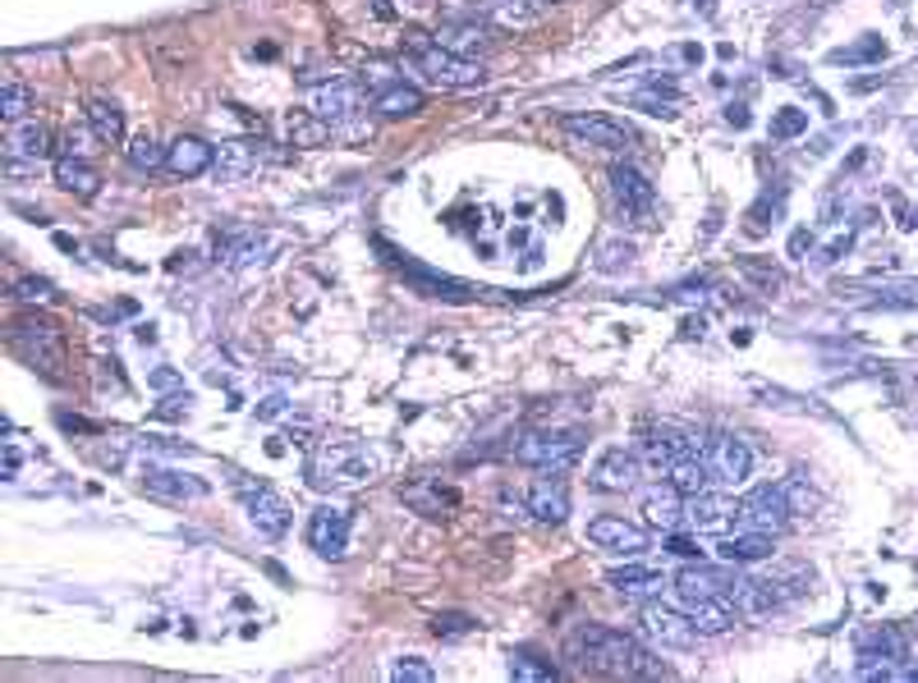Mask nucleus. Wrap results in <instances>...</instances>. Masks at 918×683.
<instances>
[{
  "mask_svg": "<svg viewBox=\"0 0 918 683\" xmlns=\"http://www.w3.org/2000/svg\"><path fill=\"white\" fill-rule=\"evenodd\" d=\"M570 651L583 670L611 674V679H671V665H661L652 651H644L629 633L602 629V624H583L570 638Z\"/></svg>",
  "mask_w": 918,
  "mask_h": 683,
  "instance_id": "1",
  "label": "nucleus"
},
{
  "mask_svg": "<svg viewBox=\"0 0 918 683\" xmlns=\"http://www.w3.org/2000/svg\"><path fill=\"white\" fill-rule=\"evenodd\" d=\"M404 61H409L413 74H423L432 88H441V93L478 88V83L487 78V69L478 61H464V55L446 51L432 33H423V28H409V33H404Z\"/></svg>",
  "mask_w": 918,
  "mask_h": 683,
  "instance_id": "2",
  "label": "nucleus"
},
{
  "mask_svg": "<svg viewBox=\"0 0 918 683\" xmlns=\"http://www.w3.org/2000/svg\"><path fill=\"white\" fill-rule=\"evenodd\" d=\"M14 349L23 354L28 367H37L42 377L65 381L69 354H65V330H61V322L42 317V312H23V317L14 322Z\"/></svg>",
  "mask_w": 918,
  "mask_h": 683,
  "instance_id": "3",
  "label": "nucleus"
},
{
  "mask_svg": "<svg viewBox=\"0 0 918 683\" xmlns=\"http://www.w3.org/2000/svg\"><path fill=\"white\" fill-rule=\"evenodd\" d=\"M515 459L542 473H565L583 459V436L579 432H533L515 445Z\"/></svg>",
  "mask_w": 918,
  "mask_h": 683,
  "instance_id": "4",
  "label": "nucleus"
},
{
  "mask_svg": "<svg viewBox=\"0 0 918 683\" xmlns=\"http://www.w3.org/2000/svg\"><path fill=\"white\" fill-rule=\"evenodd\" d=\"M611 197H616V212L629 225H652L657 220V188L638 165H629V161L611 165Z\"/></svg>",
  "mask_w": 918,
  "mask_h": 683,
  "instance_id": "5",
  "label": "nucleus"
},
{
  "mask_svg": "<svg viewBox=\"0 0 918 683\" xmlns=\"http://www.w3.org/2000/svg\"><path fill=\"white\" fill-rule=\"evenodd\" d=\"M739 523L758 528V532H786L795 523V509H790V496H786V481H771V487H758L739 500Z\"/></svg>",
  "mask_w": 918,
  "mask_h": 683,
  "instance_id": "6",
  "label": "nucleus"
},
{
  "mask_svg": "<svg viewBox=\"0 0 918 683\" xmlns=\"http://www.w3.org/2000/svg\"><path fill=\"white\" fill-rule=\"evenodd\" d=\"M689 449H703V441L680 432V426H671V422H644L638 426V454H644L652 468H671Z\"/></svg>",
  "mask_w": 918,
  "mask_h": 683,
  "instance_id": "7",
  "label": "nucleus"
},
{
  "mask_svg": "<svg viewBox=\"0 0 918 683\" xmlns=\"http://www.w3.org/2000/svg\"><path fill=\"white\" fill-rule=\"evenodd\" d=\"M703 459H708L712 477H716V481H726V487H739V481L754 473V449H748L739 436H731V432H721V436L703 441Z\"/></svg>",
  "mask_w": 918,
  "mask_h": 683,
  "instance_id": "8",
  "label": "nucleus"
},
{
  "mask_svg": "<svg viewBox=\"0 0 918 683\" xmlns=\"http://www.w3.org/2000/svg\"><path fill=\"white\" fill-rule=\"evenodd\" d=\"M372 473V459L364 449H354V445H331V449H322V459H317V468H313V481L317 487H354V481H364Z\"/></svg>",
  "mask_w": 918,
  "mask_h": 683,
  "instance_id": "9",
  "label": "nucleus"
},
{
  "mask_svg": "<svg viewBox=\"0 0 918 683\" xmlns=\"http://www.w3.org/2000/svg\"><path fill=\"white\" fill-rule=\"evenodd\" d=\"M644 629H648L652 642L671 647V651H693V647H699V638H703V629L689 615L666 610V606H648L644 610Z\"/></svg>",
  "mask_w": 918,
  "mask_h": 683,
  "instance_id": "10",
  "label": "nucleus"
},
{
  "mask_svg": "<svg viewBox=\"0 0 918 683\" xmlns=\"http://www.w3.org/2000/svg\"><path fill=\"white\" fill-rule=\"evenodd\" d=\"M588 487L593 491H606V496H625V491H634L638 487V454L634 449H606L602 459L593 464V473H588Z\"/></svg>",
  "mask_w": 918,
  "mask_h": 683,
  "instance_id": "11",
  "label": "nucleus"
},
{
  "mask_svg": "<svg viewBox=\"0 0 918 683\" xmlns=\"http://www.w3.org/2000/svg\"><path fill=\"white\" fill-rule=\"evenodd\" d=\"M561 129H565V138L579 142V148H602V152L629 148V129L616 124L611 116H565Z\"/></svg>",
  "mask_w": 918,
  "mask_h": 683,
  "instance_id": "12",
  "label": "nucleus"
},
{
  "mask_svg": "<svg viewBox=\"0 0 918 683\" xmlns=\"http://www.w3.org/2000/svg\"><path fill=\"white\" fill-rule=\"evenodd\" d=\"M262 165H267L262 142H220L212 175H216V184H244V180H253Z\"/></svg>",
  "mask_w": 918,
  "mask_h": 683,
  "instance_id": "13",
  "label": "nucleus"
},
{
  "mask_svg": "<svg viewBox=\"0 0 918 683\" xmlns=\"http://www.w3.org/2000/svg\"><path fill=\"white\" fill-rule=\"evenodd\" d=\"M309 546L322 560H341L349 551V514L336 505H322L317 514L309 519Z\"/></svg>",
  "mask_w": 918,
  "mask_h": 683,
  "instance_id": "14",
  "label": "nucleus"
},
{
  "mask_svg": "<svg viewBox=\"0 0 918 683\" xmlns=\"http://www.w3.org/2000/svg\"><path fill=\"white\" fill-rule=\"evenodd\" d=\"M588 542L602 546V551H616V555H644L648 551V532L638 523H625L616 514H602L588 523Z\"/></svg>",
  "mask_w": 918,
  "mask_h": 683,
  "instance_id": "15",
  "label": "nucleus"
},
{
  "mask_svg": "<svg viewBox=\"0 0 918 683\" xmlns=\"http://www.w3.org/2000/svg\"><path fill=\"white\" fill-rule=\"evenodd\" d=\"M739 574H731V568H712V564H684L680 574H676V592H680V601H703V596H731Z\"/></svg>",
  "mask_w": 918,
  "mask_h": 683,
  "instance_id": "16",
  "label": "nucleus"
},
{
  "mask_svg": "<svg viewBox=\"0 0 918 683\" xmlns=\"http://www.w3.org/2000/svg\"><path fill=\"white\" fill-rule=\"evenodd\" d=\"M244 505H248V523H253L262 536H285L290 505L276 496L271 487H244Z\"/></svg>",
  "mask_w": 918,
  "mask_h": 683,
  "instance_id": "17",
  "label": "nucleus"
},
{
  "mask_svg": "<svg viewBox=\"0 0 918 683\" xmlns=\"http://www.w3.org/2000/svg\"><path fill=\"white\" fill-rule=\"evenodd\" d=\"M212 165H216V148H212V142H203V138H193V133L175 138L171 148H165V170L180 175V180H198V175H207Z\"/></svg>",
  "mask_w": 918,
  "mask_h": 683,
  "instance_id": "18",
  "label": "nucleus"
},
{
  "mask_svg": "<svg viewBox=\"0 0 918 683\" xmlns=\"http://www.w3.org/2000/svg\"><path fill=\"white\" fill-rule=\"evenodd\" d=\"M143 491L161 496V500H198L207 496V481L193 477V473H180V468H143Z\"/></svg>",
  "mask_w": 918,
  "mask_h": 683,
  "instance_id": "19",
  "label": "nucleus"
},
{
  "mask_svg": "<svg viewBox=\"0 0 918 683\" xmlns=\"http://www.w3.org/2000/svg\"><path fill=\"white\" fill-rule=\"evenodd\" d=\"M492 37H496V33H492V23H483L478 14H468V19H451L446 28H441V37H436V42L468 61L473 51H492Z\"/></svg>",
  "mask_w": 918,
  "mask_h": 683,
  "instance_id": "20",
  "label": "nucleus"
},
{
  "mask_svg": "<svg viewBox=\"0 0 918 683\" xmlns=\"http://www.w3.org/2000/svg\"><path fill=\"white\" fill-rule=\"evenodd\" d=\"M666 481L689 500V496H703V491H712V468H708V459H703V449H689V454H680V459L666 468Z\"/></svg>",
  "mask_w": 918,
  "mask_h": 683,
  "instance_id": "21",
  "label": "nucleus"
},
{
  "mask_svg": "<svg viewBox=\"0 0 918 683\" xmlns=\"http://www.w3.org/2000/svg\"><path fill=\"white\" fill-rule=\"evenodd\" d=\"M400 496L419 509V514H428V519H446L451 509L460 505V491L455 487H441L436 477H423V481H413V487H400Z\"/></svg>",
  "mask_w": 918,
  "mask_h": 683,
  "instance_id": "22",
  "label": "nucleus"
},
{
  "mask_svg": "<svg viewBox=\"0 0 918 683\" xmlns=\"http://www.w3.org/2000/svg\"><path fill=\"white\" fill-rule=\"evenodd\" d=\"M528 514H533L538 523H565L570 519V491L561 487L555 477H542L533 491H528Z\"/></svg>",
  "mask_w": 918,
  "mask_h": 683,
  "instance_id": "23",
  "label": "nucleus"
},
{
  "mask_svg": "<svg viewBox=\"0 0 918 683\" xmlns=\"http://www.w3.org/2000/svg\"><path fill=\"white\" fill-rule=\"evenodd\" d=\"M731 514H739V505H735L731 496H712V491H703V496H689V500H684V523H689V528H699V532L721 528Z\"/></svg>",
  "mask_w": 918,
  "mask_h": 683,
  "instance_id": "24",
  "label": "nucleus"
},
{
  "mask_svg": "<svg viewBox=\"0 0 918 683\" xmlns=\"http://www.w3.org/2000/svg\"><path fill=\"white\" fill-rule=\"evenodd\" d=\"M689 619L699 624L703 633H726L735 629V619H739V606L731 601V596H703V601H684Z\"/></svg>",
  "mask_w": 918,
  "mask_h": 683,
  "instance_id": "25",
  "label": "nucleus"
},
{
  "mask_svg": "<svg viewBox=\"0 0 918 683\" xmlns=\"http://www.w3.org/2000/svg\"><path fill=\"white\" fill-rule=\"evenodd\" d=\"M6 156H28V161H42L51 156V129L37 124V120H19L6 129Z\"/></svg>",
  "mask_w": 918,
  "mask_h": 683,
  "instance_id": "26",
  "label": "nucleus"
},
{
  "mask_svg": "<svg viewBox=\"0 0 918 683\" xmlns=\"http://www.w3.org/2000/svg\"><path fill=\"white\" fill-rule=\"evenodd\" d=\"M404 275H409V284H413V290H419L423 299H446V303H464V299H473V290H468L464 280L436 275V271H428V267L404 262Z\"/></svg>",
  "mask_w": 918,
  "mask_h": 683,
  "instance_id": "27",
  "label": "nucleus"
},
{
  "mask_svg": "<svg viewBox=\"0 0 918 683\" xmlns=\"http://www.w3.org/2000/svg\"><path fill=\"white\" fill-rule=\"evenodd\" d=\"M358 101H364V93H358L354 83H341V78H336V83H326V88L313 97V110H317L322 120L336 124V120H349V116H354Z\"/></svg>",
  "mask_w": 918,
  "mask_h": 683,
  "instance_id": "28",
  "label": "nucleus"
},
{
  "mask_svg": "<svg viewBox=\"0 0 918 683\" xmlns=\"http://www.w3.org/2000/svg\"><path fill=\"white\" fill-rule=\"evenodd\" d=\"M606 583L616 587L625 601H644V596H657L661 587H666V578L661 574H652V568H638V564H625V568H611L606 574Z\"/></svg>",
  "mask_w": 918,
  "mask_h": 683,
  "instance_id": "29",
  "label": "nucleus"
},
{
  "mask_svg": "<svg viewBox=\"0 0 918 683\" xmlns=\"http://www.w3.org/2000/svg\"><path fill=\"white\" fill-rule=\"evenodd\" d=\"M644 519L652 528H680L684 523V496L671 487V481H666V487H652L644 496Z\"/></svg>",
  "mask_w": 918,
  "mask_h": 683,
  "instance_id": "30",
  "label": "nucleus"
},
{
  "mask_svg": "<svg viewBox=\"0 0 918 683\" xmlns=\"http://www.w3.org/2000/svg\"><path fill=\"white\" fill-rule=\"evenodd\" d=\"M716 555L726 560V564L767 560V555H771V532H758V528H748V532H739V536H721V542H716Z\"/></svg>",
  "mask_w": 918,
  "mask_h": 683,
  "instance_id": "31",
  "label": "nucleus"
},
{
  "mask_svg": "<svg viewBox=\"0 0 918 683\" xmlns=\"http://www.w3.org/2000/svg\"><path fill=\"white\" fill-rule=\"evenodd\" d=\"M55 184H61L65 193H78V197H97V188H101V175L97 170L83 161V156H61L55 161Z\"/></svg>",
  "mask_w": 918,
  "mask_h": 683,
  "instance_id": "32",
  "label": "nucleus"
},
{
  "mask_svg": "<svg viewBox=\"0 0 918 683\" xmlns=\"http://www.w3.org/2000/svg\"><path fill=\"white\" fill-rule=\"evenodd\" d=\"M88 129H93V138L116 148V142H125V110L110 97H88Z\"/></svg>",
  "mask_w": 918,
  "mask_h": 683,
  "instance_id": "33",
  "label": "nucleus"
},
{
  "mask_svg": "<svg viewBox=\"0 0 918 683\" xmlns=\"http://www.w3.org/2000/svg\"><path fill=\"white\" fill-rule=\"evenodd\" d=\"M285 133H290L294 148H326V142H331V120H322L317 110H290Z\"/></svg>",
  "mask_w": 918,
  "mask_h": 683,
  "instance_id": "34",
  "label": "nucleus"
},
{
  "mask_svg": "<svg viewBox=\"0 0 918 683\" xmlns=\"http://www.w3.org/2000/svg\"><path fill=\"white\" fill-rule=\"evenodd\" d=\"M377 110L386 120H409V116H419V110H423V93L409 88V83H391V88L377 93Z\"/></svg>",
  "mask_w": 918,
  "mask_h": 683,
  "instance_id": "35",
  "label": "nucleus"
},
{
  "mask_svg": "<svg viewBox=\"0 0 918 683\" xmlns=\"http://www.w3.org/2000/svg\"><path fill=\"white\" fill-rule=\"evenodd\" d=\"M858 651L868 661H905L909 647H905V633L896 629H873V633H858Z\"/></svg>",
  "mask_w": 918,
  "mask_h": 683,
  "instance_id": "36",
  "label": "nucleus"
},
{
  "mask_svg": "<svg viewBox=\"0 0 918 683\" xmlns=\"http://www.w3.org/2000/svg\"><path fill=\"white\" fill-rule=\"evenodd\" d=\"M496 28H533L542 19V10H533L528 0H492V6L483 10Z\"/></svg>",
  "mask_w": 918,
  "mask_h": 683,
  "instance_id": "37",
  "label": "nucleus"
},
{
  "mask_svg": "<svg viewBox=\"0 0 918 683\" xmlns=\"http://www.w3.org/2000/svg\"><path fill=\"white\" fill-rule=\"evenodd\" d=\"M735 271H739L748 284H754L758 294H781V290H786V275L776 271L771 262H763V258H739Z\"/></svg>",
  "mask_w": 918,
  "mask_h": 683,
  "instance_id": "38",
  "label": "nucleus"
},
{
  "mask_svg": "<svg viewBox=\"0 0 918 683\" xmlns=\"http://www.w3.org/2000/svg\"><path fill=\"white\" fill-rule=\"evenodd\" d=\"M886 61V42L882 37H858L841 51H831V65H877Z\"/></svg>",
  "mask_w": 918,
  "mask_h": 683,
  "instance_id": "39",
  "label": "nucleus"
},
{
  "mask_svg": "<svg viewBox=\"0 0 918 683\" xmlns=\"http://www.w3.org/2000/svg\"><path fill=\"white\" fill-rule=\"evenodd\" d=\"M510 674L523 679V683H547V679H555L561 670H555L551 661H542L538 651H510Z\"/></svg>",
  "mask_w": 918,
  "mask_h": 683,
  "instance_id": "40",
  "label": "nucleus"
},
{
  "mask_svg": "<svg viewBox=\"0 0 918 683\" xmlns=\"http://www.w3.org/2000/svg\"><path fill=\"white\" fill-rule=\"evenodd\" d=\"M28 110H33V93L10 78L6 88H0V116H6L10 124H19V120H28Z\"/></svg>",
  "mask_w": 918,
  "mask_h": 683,
  "instance_id": "41",
  "label": "nucleus"
},
{
  "mask_svg": "<svg viewBox=\"0 0 918 683\" xmlns=\"http://www.w3.org/2000/svg\"><path fill=\"white\" fill-rule=\"evenodd\" d=\"M799 133H809V110H799V106H781L771 116V138L776 142H790Z\"/></svg>",
  "mask_w": 918,
  "mask_h": 683,
  "instance_id": "42",
  "label": "nucleus"
},
{
  "mask_svg": "<svg viewBox=\"0 0 918 683\" xmlns=\"http://www.w3.org/2000/svg\"><path fill=\"white\" fill-rule=\"evenodd\" d=\"M781 212H786V193H781V188H776V197H771V193H763L758 203H754V212H748V235H763L767 225H771L776 216H781Z\"/></svg>",
  "mask_w": 918,
  "mask_h": 683,
  "instance_id": "43",
  "label": "nucleus"
},
{
  "mask_svg": "<svg viewBox=\"0 0 918 683\" xmlns=\"http://www.w3.org/2000/svg\"><path fill=\"white\" fill-rule=\"evenodd\" d=\"M129 165H133V170H148V175H152V170H161V165H165V152L156 148V138H148V133H143V138H133V142H129Z\"/></svg>",
  "mask_w": 918,
  "mask_h": 683,
  "instance_id": "44",
  "label": "nucleus"
},
{
  "mask_svg": "<svg viewBox=\"0 0 918 683\" xmlns=\"http://www.w3.org/2000/svg\"><path fill=\"white\" fill-rule=\"evenodd\" d=\"M478 624H473L468 615H460V610H446V615H436L432 619V633L436 638H464V633H473Z\"/></svg>",
  "mask_w": 918,
  "mask_h": 683,
  "instance_id": "45",
  "label": "nucleus"
},
{
  "mask_svg": "<svg viewBox=\"0 0 918 683\" xmlns=\"http://www.w3.org/2000/svg\"><path fill=\"white\" fill-rule=\"evenodd\" d=\"M676 101H680L676 93H666V97L661 93H638L634 97V106L648 110V116H657V120H676Z\"/></svg>",
  "mask_w": 918,
  "mask_h": 683,
  "instance_id": "46",
  "label": "nucleus"
},
{
  "mask_svg": "<svg viewBox=\"0 0 918 683\" xmlns=\"http://www.w3.org/2000/svg\"><path fill=\"white\" fill-rule=\"evenodd\" d=\"M14 299H19V303H51V299H55V284H51V280H37V275H23V280L14 284Z\"/></svg>",
  "mask_w": 918,
  "mask_h": 683,
  "instance_id": "47",
  "label": "nucleus"
},
{
  "mask_svg": "<svg viewBox=\"0 0 918 683\" xmlns=\"http://www.w3.org/2000/svg\"><path fill=\"white\" fill-rule=\"evenodd\" d=\"M391 674L400 679V683H432L436 674H432V665L423 661V657H404V661H396L391 665Z\"/></svg>",
  "mask_w": 918,
  "mask_h": 683,
  "instance_id": "48",
  "label": "nucleus"
},
{
  "mask_svg": "<svg viewBox=\"0 0 918 683\" xmlns=\"http://www.w3.org/2000/svg\"><path fill=\"white\" fill-rule=\"evenodd\" d=\"M786 496H790V509H795V519H799V514H809V509L818 505V496H813L809 487H803L799 477H786Z\"/></svg>",
  "mask_w": 918,
  "mask_h": 683,
  "instance_id": "49",
  "label": "nucleus"
},
{
  "mask_svg": "<svg viewBox=\"0 0 918 683\" xmlns=\"http://www.w3.org/2000/svg\"><path fill=\"white\" fill-rule=\"evenodd\" d=\"M620 262H625V267L634 262V243H620V239H616V243H606V248H602V262H597V267H602V271H616Z\"/></svg>",
  "mask_w": 918,
  "mask_h": 683,
  "instance_id": "50",
  "label": "nucleus"
},
{
  "mask_svg": "<svg viewBox=\"0 0 918 683\" xmlns=\"http://www.w3.org/2000/svg\"><path fill=\"white\" fill-rule=\"evenodd\" d=\"M666 551L680 555V560H703V546H699V542H689V536L676 532V528H671V536H666Z\"/></svg>",
  "mask_w": 918,
  "mask_h": 683,
  "instance_id": "51",
  "label": "nucleus"
},
{
  "mask_svg": "<svg viewBox=\"0 0 918 683\" xmlns=\"http://www.w3.org/2000/svg\"><path fill=\"white\" fill-rule=\"evenodd\" d=\"M850 243H854V235H841V239H831V243H827V252H822V262H841L845 252H850Z\"/></svg>",
  "mask_w": 918,
  "mask_h": 683,
  "instance_id": "52",
  "label": "nucleus"
},
{
  "mask_svg": "<svg viewBox=\"0 0 918 683\" xmlns=\"http://www.w3.org/2000/svg\"><path fill=\"white\" fill-rule=\"evenodd\" d=\"M809 248H813V235H809V230H795V235H790V258H803Z\"/></svg>",
  "mask_w": 918,
  "mask_h": 683,
  "instance_id": "53",
  "label": "nucleus"
},
{
  "mask_svg": "<svg viewBox=\"0 0 918 683\" xmlns=\"http://www.w3.org/2000/svg\"><path fill=\"white\" fill-rule=\"evenodd\" d=\"M892 203H896V212H900V216H905V220H900V225H905V230H914V235H918V207H914V212H909V207H905V203H900V197H892Z\"/></svg>",
  "mask_w": 918,
  "mask_h": 683,
  "instance_id": "54",
  "label": "nucleus"
},
{
  "mask_svg": "<svg viewBox=\"0 0 918 683\" xmlns=\"http://www.w3.org/2000/svg\"><path fill=\"white\" fill-rule=\"evenodd\" d=\"M726 120H731L735 129H748V106H731V110H726Z\"/></svg>",
  "mask_w": 918,
  "mask_h": 683,
  "instance_id": "55",
  "label": "nucleus"
},
{
  "mask_svg": "<svg viewBox=\"0 0 918 683\" xmlns=\"http://www.w3.org/2000/svg\"><path fill=\"white\" fill-rule=\"evenodd\" d=\"M680 61L684 65H703V46H680Z\"/></svg>",
  "mask_w": 918,
  "mask_h": 683,
  "instance_id": "56",
  "label": "nucleus"
},
{
  "mask_svg": "<svg viewBox=\"0 0 918 683\" xmlns=\"http://www.w3.org/2000/svg\"><path fill=\"white\" fill-rule=\"evenodd\" d=\"M368 6H372L377 19H396V6H391V0H368Z\"/></svg>",
  "mask_w": 918,
  "mask_h": 683,
  "instance_id": "57",
  "label": "nucleus"
},
{
  "mask_svg": "<svg viewBox=\"0 0 918 683\" xmlns=\"http://www.w3.org/2000/svg\"><path fill=\"white\" fill-rule=\"evenodd\" d=\"M152 386L156 390H171V386H180V377L175 372H152Z\"/></svg>",
  "mask_w": 918,
  "mask_h": 683,
  "instance_id": "58",
  "label": "nucleus"
},
{
  "mask_svg": "<svg viewBox=\"0 0 918 683\" xmlns=\"http://www.w3.org/2000/svg\"><path fill=\"white\" fill-rule=\"evenodd\" d=\"M281 409H285V400H281V394H271V400H267V404H262L258 413H262V418H276V413H281Z\"/></svg>",
  "mask_w": 918,
  "mask_h": 683,
  "instance_id": "59",
  "label": "nucleus"
},
{
  "mask_svg": "<svg viewBox=\"0 0 918 683\" xmlns=\"http://www.w3.org/2000/svg\"><path fill=\"white\" fill-rule=\"evenodd\" d=\"M703 330H708V322H703V317H699V322H693V317L684 322V335H703Z\"/></svg>",
  "mask_w": 918,
  "mask_h": 683,
  "instance_id": "60",
  "label": "nucleus"
},
{
  "mask_svg": "<svg viewBox=\"0 0 918 683\" xmlns=\"http://www.w3.org/2000/svg\"><path fill=\"white\" fill-rule=\"evenodd\" d=\"M551 6H555V0H551Z\"/></svg>",
  "mask_w": 918,
  "mask_h": 683,
  "instance_id": "61",
  "label": "nucleus"
}]
</instances>
